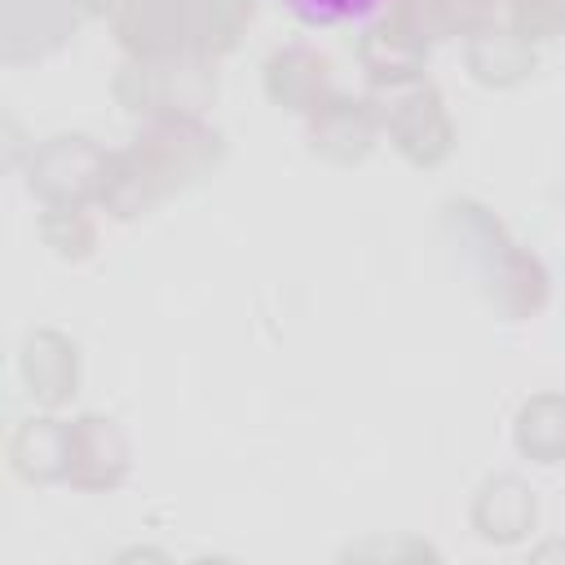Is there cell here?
Here are the masks:
<instances>
[{"label": "cell", "instance_id": "4fadbf2b", "mask_svg": "<svg viewBox=\"0 0 565 565\" xmlns=\"http://www.w3.org/2000/svg\"><path fill=\"white\" fill-rule=\"evenodd\" d=\"M468 521L477 530V539L494 543V547H508V543H521L534 521H539V499L530 490V481L512 477V472H494L477 486L472 494V508H468Z\"/></svg>", "mask_w": 565, "mask_h": 565}, {"label": "cell", "instance_id": "603a6c76", "mask_svg": "<svg viewBox=\"0 0 565 565\" xmlns=\"http://www.w3.org/2000/svg\"><path fill=\"white\" fill-rule=\"evenodd\" d=\"M561 199H565V172H561Z\"/></svg>", "mask_w": 565, "mask_h": 565}, {"label": "cell", "instance_id": "ffe728a7", "mask_svg": "<svg viewBox=\"0 0 565 565\" xmlns=\"http://www.w3.org/2000/svg\"><path fill=\"white\" fill-rule=\"evenodd\" d=\"M300 26H344V22H362L371 18L384 0H278Z\"/></svg>", "mask_w": 565, "mask_h": 565}, {"label": "cell", "instance_id": "5bb4252c", "mask_svg": "<svg viewBox=\"0 0 565 565\" xmlns=\"http://www.w3.org/2000/svg\"><path fill=\"white\" fill-rule=\"evenodd\" d=\"M463 66L481 88H516L534 75L539 53L534 40L521 35L512 22L508 26L486 22L472 35H463Z\"/></svg>", "mask_w": 565, "mask_h": 565}, {"label": "cell", "instance_id": "7a4b0ae2", "mask_svg": "<svg viewBox=\"0 0 565 565\" xmlns=\"http://www.w3.org/2000/svg\"><path fill=\"white\" fill-rule=\"evenodd\" d=\"M225 154L221 132L207 119H159L146 124L128 146L110 150L97 203L115 221H137L168 194L203 181Z\"/></svg>", "mask_w": 565, "mask_h": 565}, {"label": "cell", "instance_id": "277c9868", "mask_svg": "<svg viewBox=\"0 0 565 565\" xmlns=\"http://www.w3.org/2000/svg\"><path fill=\"white\" fill-rule=\"evenodd\" d=\"M106 159H110V150H102L97 137H88V132H53L40 146H31V154H26V190L44 207L88 203L102 190Z\"/></svg>", "mask_w": 565, "mask_h": 565}, {"label": "cell", "instance_id": "7402d4cb", "mask_svg": "<svg viewBox=\"0 0 565 565\" xmlns=\"http://www.w3.org/2000/svg\"><path fill=\"white\" fill-rule=\"evenodd\" d=\"M75 4H79L88 18H102V13H115V9H119V0H75Z\"/></svg>", "mask_w": 565, "mask_h": 565}, {"label": "cell", "instance_id": "8fae6325", "mask_svg": "<svg viewBox=\"0 0 565 565\" xmlns=\"http://www.w3.org/2000/svg\"><path fill=\"white\" fill-rule=\"evenodd\" d=\"M110 22L128 57L154 62L190 53V0H119Z\"/></svg>", "mask_w": 565, "mask_h": 565}, {"label": "cell", "instance_id": "6da1fadb", "mask_svg": "<svg viewBox=\"0 0 565 565\" xmlns=\"http://www.w3.org/2000/svg\"><path fill=\"white\" fill-rule=\"evenodd\" d=\"M437 238L455 265V274L468 278V287L503 318L525 322L547 305L552 278L543 260L512 238V230L477 199H446L437 216Z\"/></svg>", "mask_w": 565, "mask_h": 565}, {"label": "cell", "instance_id": "52a82bcc", "mask_svg": "<svg viewBox=\"0 0 565 565\" xmlns=\"http://www.w3.org/2000/svg\"><path fill=\"white\" fill-rule=\"evenodd\" d=\"M132 468V450L124 428L110 415L84 411L66 419V486L79 494L115 490Z\"/></svg>", "mask_w": 565, "mask_h": 565}, {"label": "cell", "instance_id": "8992f818", "mask_svg": "<svg viewBox=\"0 0 565 565\" xmlns=\"http://www.w3.org/2000/svg\"><path fill=\"white\" fill-rule=\"evenodd\" d=\"M384 132L393 150L415 168H437L455 154V119L433 84L402 88L384 110Z\"/></svg>", "mask_w": 565, "mask_h": 565}, {"label": "cell", "instance_id": "2e32d148", "mask_svg": "<svg viewBox=\"0 0 565 565\" xmlns=\"http://www.w3.org/2000/svg\"><path fill=\"white\" fill-rule=\"evenodd\" d=\"M512 441L534 463L565 459V393H530L512 415Z\"/></svg>", "mask_w": 565, "mask_h": 565}, {"label": "cell", "instance_id": "44dd1931", "mask_svg": "<svg viewBox=\"0 0 565 565\" xmlns=\"http://www.w3.org/2000/svg\"><path fill=\"white\" fill-rule=\"evenodd\" d=\"M503 9L512 18V26L521 35H530L534 44L565 35V0H503Z\"/></svg>", "mask_w": 565, "mask_h": 565}, {"label": "cell", "instance_id": "7c38bea8", "mask_svg": "<svg viewBox=\"0 0 565 565\" xmlns=\"http://www.w3.org/2000/svg\"><path fill=\"white\" fill-rule=\"evenodd\" d=\"M260 84H265V97L291 115H309L335 93L331 88V62L309 44L274 49L260 66Z\"/></svg>", "mask_w": 565, "mask_h": 565}, {"label": "cell", "instance_id": "e0dca14e", "mask_svg": "<svg viewBox=\"0 0 565 565\" xmlns=\"http://www.w3.org/2000/svg\"><path fill=\"white\" fill-rule=\"evenodd\" d=\"M256 18V0H190V53L225 57L243 44Z\"/></svg>", "mask_w": 565, "mask_h": 565}, {"label": "cell", "instance_id": "d6986e66", "mask_svg": "<svg viewBox=\"0 0 565 565\" xmlns=\"http://www.w3.org/2000/svg\"><path fill=\"white\" fill-rule=\"evenodd\" d=\"M406 4L437 40V35H472L477 26L494 22V9L503 0H406Z\"/></svg>", "mask_w": 565, "mask_h": 565}, {"label": "cell", "instance_id": "3957f363", "mask_svg": "<svg viewBox=\"0 0 565 565\" xmlns=\"http://www.w3.org/2000/svg\"><path fill=\"white\" fill-rule=\"evenodd\" d=\"M115 102L146 119H203L216 102V66L212 57L181 53V57H128L115 71Z\"/></svg>", "mask_w": 565, "mask_h": 565}, {"label": "cell", "instance_id": "9c48e42d", "mask_svg": "<svg viewBox=\"0 0 565 565\" xmlns=\"http://www.w3.org/2000/svg\"><path fill=\"white\" fill-rule=\"evenodd\" d=\"M380 132H384V110L371 97H353V93H331L318 110L305 115L309 150L340 168L362 163L375 150Z\"/></svg>", "mask_w": 565, "mask_h": 565}, {"label": "cell", "instance_id": "ba28073f", "mask_svg": "<svg viewBox=\"0 0 565 565\" xmlns=\"http://www.w3.org/2000/svg\"><path fill=\"white\" fill-rule=\"evenodd\" d=\"M84 9L75 0H4L0 4V57L4 66L44 62L79 31Z\"/></svg>", "mask_w": 565, "mask_h": 565}, {"label": "cell", "instance_id": "30bf717a", "mask_svg": "<svg viewBox=\"0 0 565 565\" xmlns=\"http://www.w3.org/2000/svg\"><path fill=\"white\" fill-rule=\"evenodd\" d=\"M18 380L35 406H66L79 393V344L57 327L26 331L18 349Z\"/></svg>", "mask_w": 565, "mask_h": 565}, {"label": "cell", "instance_id": "ac0fdd59", "mask_svg": "<svg viewBox=\"0 0 565 565\" xmlns=\"http://www.w3.org/2000/svg\"><path fill=\"white\" fill-rule=\"evenodd\" d=\"M35 230H40L44 247H53V256H62V260H88L97 247V221L88 216V203L44 207Z\"/></svg>", "mask_w": 565, "mask_h": 565}, {"label": "cell", "instance_id": "5b68a950", "mask_svg": "<svg viewBox=\"0 0 565 565\" xmlns=\"http://www.w3.org/2000/svg\"><path fill=\"white\" fill-rule=\"evenodd\" d=\"M433 53L428 26L415 18L406 0H397L388 13H380L362 35H358V66L375 88H411L424 79Z\"/></svg>", "mask_w": 565, "mask_h": 565}, {"label": "cell", "instance_id": "9a60e30c", "mask_svg": "<svg viewBox=\"0 0 565 565\" xmlns=\"http://www.w3.org/2000/svg\"><path fill=\"white\" fill-rule=\"evenodd\" d=\"M9 468L26 486L66 481V419L26 415L9 437Z\"/></svg>", "mask_w": 565, "mask_h": 565}]
</instances>
